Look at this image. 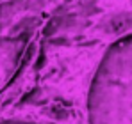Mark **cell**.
I'll list each match as a JSON object with an SVG mask.
<instances>
[{
	"instance_id": "6da1fadb",
	"label": "cell",
	"mask_w": 132,
	"mask_h": 124,
	"mask_svg": "<svg viewBox=\"0 0 132 124\" xmlns=\"http://www.w3.org/2000/svg\"><path fill=\"white\" fill-rule=\"evenodd\" d=\"M5 124H29V122H5Z\"/></svg>"
}]
</instances>
